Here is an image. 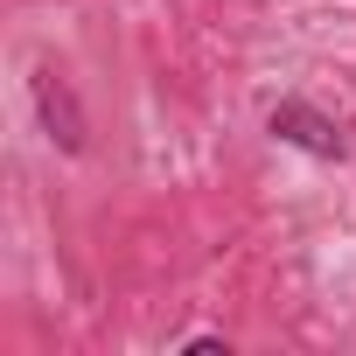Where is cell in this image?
<instances>
[{
  "label": "cell",
  "instance_id": "cell-1",
  "mask_svg": "<svg viewBox=\"0 0 356 356\" xmlns=\"http://www.w3.org/2000/svg\"><path fill=\"white\" fill-rule=\"evenodd\" d=\"M266 133L286 140V147H300V154H314V161H342V154H349L342 126H335L328 112H314L307 98H280V105L266 112Z\"/></svg>",
  "mask_w": 356,
  "mask_h": 356
},
{
  "label": "cell",
  "instance_id": "cell-2",
  "mask_svg": "<svg viewBox=\"0 0 356 356\" xmlns=\"http://www.w3.org/2000/svg\"><path fill=\"white\" fill-rule=\"evenodd\" d=\"M29 91H35V119H42V133H49L63 154H84V112H77L70 84H63L56 70H35Z\"/></svg>",
  "mask_w": 356,
  "mask_h": 356
}]
</instances>
